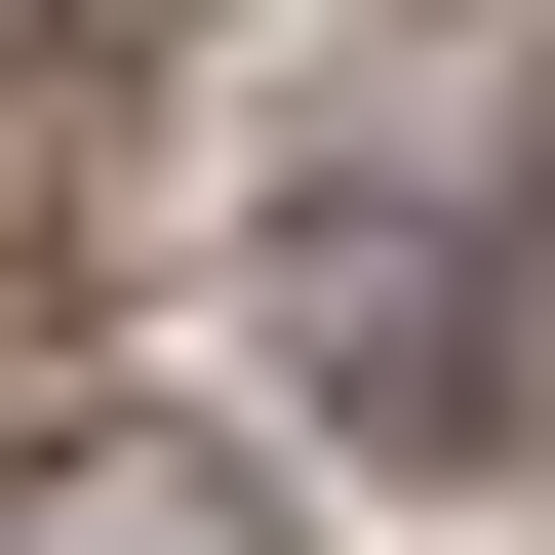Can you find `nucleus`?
Listing matches in <instances>:
<instances>
[{
  "label": "nucleus",
  "mask_w": 555,
  "mask_h": 555,
  "mask_svg": "<svg viewBox=\"0 0 555 555\" xmlns=\"http://www.w3.org/2000/svg\"><path fill=\"white\" fill-rule=\"evenodd\" d=\"M318 358H358V397H397L437 476H516V437H555V238L397 198V238H318Z\"/></svg>",
  "instance_id": "1"
},
{
  "label": "nucleus",
  "mask_w": 555,
  "mask_h": 555,
  "mask_svg": "<svg viewBox=\"0 0 555 555\" xmlns=\"http://www.w3.org/2000/svg\"><path fill=\"white\" fill-rule=\"evenodd\" d=\"M0 555H278V476L159 437V397H80V437H0Z\"/></svg>",
  "instance_id": "2"
}]
</instances>
